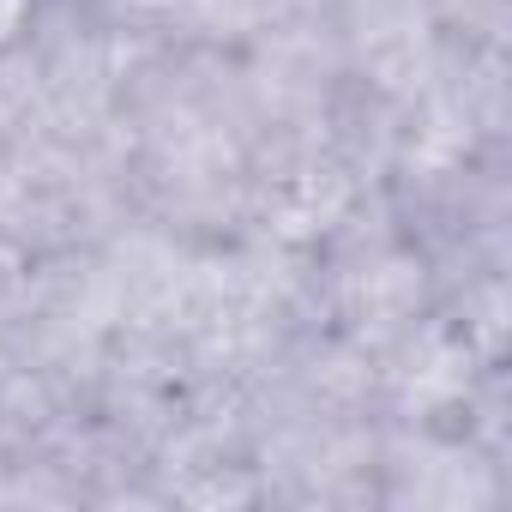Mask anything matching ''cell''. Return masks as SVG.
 I'll use <instances>...</instances> for the list:
<instances>
[{
  "mask_svg": "<svg viewBox=\"0 0 512 512\" xmlns=\"http://www.w3.org/2000/svg\"><path fill=\"white\" fill-rule=\"evenodd\" d=\"M37 7L43 0H0V55H13L37 31Z\"/></svg>",
  "mask_w": 512,
  "mask_h": 512,
  "instance_id": "6da1fadb",
  "label": "cell"
}]
</instances>
